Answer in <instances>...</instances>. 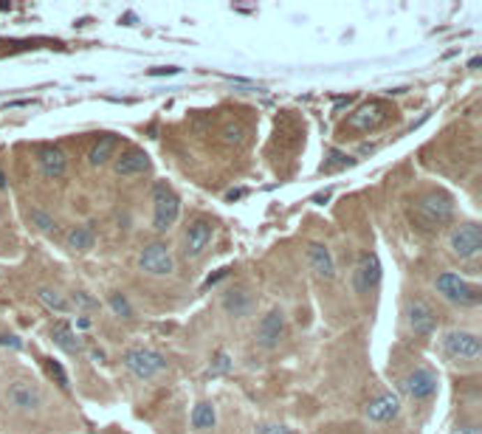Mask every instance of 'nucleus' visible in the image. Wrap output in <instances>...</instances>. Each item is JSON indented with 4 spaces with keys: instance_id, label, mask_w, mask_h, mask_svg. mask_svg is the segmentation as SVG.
I'll use <instances>...</instances> for the list:
<instances>
[{
    "instance_id": "obj_4",
    "label": "nucleus",
    "mask_w": 482,
    "mask_h": 434,
    "mask_svg": "<svg viewBox=\"0 0 482 434\" xmlns=\"http://www.w3.org/2000/svg\"><path fill=\"white\" fill-rule=\"evenodd\" d=\"M121 364L139 381H153L156 375H161L167 370V358L158 350H150V347H130L121 355Z\"/></svg>"
},
{
    "instance_id": "obj_19",
    "label": "nucleus",
    "mask_w": 482,
    "mask_h": 434,
    "mask_svg": "<svg viewBox=\"0 0 482 434\" xmlns=\"http://www.w3.org/2000/svg\"><path fill=\"white\" fill-rule=\"evenodd\" d=\"M116 150H119V135L116 133H102L93 141L91 153H88V164L91 167H105L110 158H116Z\"/></svg>"
},
{
    "instance_id": "obj_6",
    "label": "nucleus",
    "mask_w": 482,
    "mask_h": 434,
    "mask_svg": "<svg viewBox=\"0 0 482 434\" xmlns=\"http://www.w3.org/2000/svg\"><path fill=\"white\" fill-rule=\"evenodd\" d=\"M3 401H6L9 409H15L20 414H37L43 409V403H45V395H43L40 384H34L29 378H17V381H12L6 387Z\"/></svg>"
},
{
    "instance_id": "obj_39",
    "label": "nucleus",
    "mask_w": 482,
    "mask_h": 434,
    "mask_svg": "<svg viewBox=\"0 0 482 434\" xmlns=\"http://www.w3.org/2000/svg\"><path fill=\"white\" fill-rule=\"evenodd\" d=\"M350 102H353V96H344V99H338V102H336V110H341V107H350Z\"/></svg>"
},
{
    "instance_id": "obj_34",
    "label": "nucleus",
    "mask_w": 482,
    "mask_h": 434,
    "mask_svg": "<svg viewBox=\"0 0 482 434\" xmlns=\"http://www.w3.org/2000/svg\"><path fill=\"white\" fill-rule=\"evenodd\" d=\"M223 276H229V268H220L218 274H212L209 279H206V282H203V287H212V285H218V282H220Z\"/></svg>"
},
{
    "instance_id": "obj_38",
    "label": "nucleus",
    "mask_w": 482,
    "mask_h": 434,
    "mask_svg": "<svg viewBox=\"0 0 482 434\" xmlns=\"http://www.w3.org/2000/svg\"><path fill=\"white\" fill-rule=\"evenodd\" d=\"M243 195H246V189H232V192L226 195V200H240Z\"/></svg>"
},
{
    "instance_id": "obj_31",
    "label": "nucleus",
    "mask_w": 482,
    "mask_h": 434,
    "mask_svg": "<svg viewBox=\"0 0 482 434\" xmlns=\"http://www.w3.org/2000/svg\"><path fill=\"white\" fill-rule=\"evenodd\" d=\"M68 305H71V308H80V310H96V308H99V302H96L91 294H85V291H77Z\"/></svg>"
},
{
    "instance_id": "obj_26",
    "label": "nucleus",
    "mask_w": 482,
    "mask_h": 434,
    "mask_svg": "<svg viewBox=\"0 0 482 434\" xmlns=\"http://www.w3.org/2000/svg\"><path fill=\"white\" fill-rule=\"evenodd\" d=\"M107 305H110V310L119 316V319H133V308H130V302H127V297L124 294H119V291H113L110 297H107Z\"/></svg>"
},
{
    "instance_id": "obj_10",
    "label": "nucleus",
    "mask_w": 482,
    "mask_h": 434,
    "mask_svg": "<svg viewBox=\"0 0 482 434\" xmlns=\"http://www.w3.org/2000/svg\"><path fill=\"white\" fill-rule=\"evenodd\" d=\"M449 251L457 260H474L482 251V232L476 223H462L449 234Z\"/></svg>"
},
{
    "instance_id": "obj_1",
    "label": "nucleus",
    "mask_w": 482,
    "mask_h": 434,
    "mask_svg": "<svg viewBox=\"0 0 482 434\" xmlns=\"http://www.w3.org/2000/svg\"><path fill=\"white\" fill-rule=\"evenodd\" d=\"M451 217H454V200H451V195H446L440 189H432V192L421 195L409 209V220L423 232L446 226Z\"/></svg>"
},
{
    "instance_id": "obj_9",
    "label": "nucleus",
    "mask_w": 482,
    "mask_h": 434,
    "mask_svg": "<svg viewBox=\"0 0 482 434\" xmlns=\"http://www.w3.org/2000/svg\"><path fill=\"white\" fill-rule=\"evenodd\" d=\"M437 373L432 367H415L406 378H400L398 389L412 401H432L437 395Z\"/></svg>"
},
{
    "instance_id": "obj_35",
    "label": "nucleus",
    "mask_w": 482,
    "mask_h": 434,
    "mask_svg": "<svg viewBox=\"0 0 482 434\" xmlns=\"http://www.w3.org/2000/svg\"><path fill=\"white\" fill-rule=\"evenodd\" d=\"M164 74H167V77L181 74V68H153V70H150V77H164Z\"/></svg>"
},
{
    "instance_id": "obj_25",
    "label": "nucleus",
    "mask_w": 482,
    "mask_h": 434,
    "mask_svg": "<svg viewBox=\"0 0 482 434\" xmlns=\"http://www.w3.org/2000/svg\"><path fill=\"white\" fill-rule=\"evenodd\" d=\"M353 164V158L347 156V153H341V150H327V156H324V164H322V172H336V170H344V167H350Z\"/></svg>"
},
{
    "instance_id": "obj_12",
    "label": "nucleus",
    "mask_w": 482,
    "mask_h": 434,
    "mask_svg": "<svg viewBox=\"0 0 482 434\" xmlns=\"http://www.w3.org/2000/svg\"><path fill=\"white\" fill-rule=\"evenodd\" d=\"M406 324H409V330L415 336L429 338L435 333V327H437V316H435V310H432V305L426 299L415 297V299L406 302Z\"/></svg>"
},
{
    "instance_id": "obj_41",
    "label": "nucleus",
    "mask_w": 482,
    "mask_h": 434,
    "mask_svg": "<svg viewBox=\"0 0 482 434\" xmlns=\"http://www.w3.org/2000/svg\"><path fill=\"white\" fill-rule=\"evenodd\" d=\"M0 189H6V175H3V170H0Z\"/></svg>"
},
{
    "instance_id": "obj_8",
    "label": "nucleus",
    "mask_w": 482,
    "mask_h": 434,
    "mask_svg": "<svg viewBox=\"0 0 482 434\" xmlns=\"http://www.w3.org/2000/svg\"><path fill=\"white\" fill-rule=\"evenodd\" d=\"M215 232H218L215 220H209V217H195L183 232V257L186 260L203 257L206 251H209L212 240H215Z\"/></svg>"
},
{
    "instance_id": "obj_18",
    "label": "nucleus",
    "mask_w": 482,
    "mask_h": 434,
    "mask_svg": "<svg viewBox=\"0 0 482 434\" xmlns=\"http://www.w3.org/2000/svg\"><path fill=\"white\" fill-rule=\"evenodd\" d=\"M381 282V260L375 254H364L359 271H356V291L359 294H367Z\"/></svg>"
},
{
    "instance_id": "obj_33",
    "label": "nucleus",
    "mask_w": 482,
    "mask_h": 434,
    "mask_svg": "<svg viewBox=\"0 0 482 434\" xmlns=\"http://www.w3.org/2000/svg\"><path fill=\"white\" fill-rule=\"evenodd\" d=\"M0 347H12V350H20V347H23V341H20L17 336H9V333H3V336H0Z\"/></svg>"
},
{
    "instance_id": "obj_16",
    "label": "nucleus",
    "mask_w": 482,
    "mask_h": 434,
    "mask_svg": "<svg viewBox=\"0 0 482 434\" xmlns=\"http://www.w3.org/2000/svg\"><path fill=\"white\" fill-rule=\"evenodd\" d=\"M150 170V156L144 150H127L116 158L113 164V172L119 178H133V175H144Z\"/></svg>"
},
{
    "instance_id": "obj_5",
    "label": "nucleus",
    "mask_w": 482,
    "mask_h": 434,
    "mask_svg": "<svg viewBox=\"0 0 482 434\" xmlns=\"http://www.w3.org/2000/svg\"><path fill=\"white\" fill-rule=\"evenodd\" d=\"M181 214V197L172 192V186H167L164 181H158L153 186V229L158 234L170 232Z\"/></svg>"
},
{
    "instance_id": "obj_13",
    "label": "nucleus",
    "mask_w": 482,
    "mask_h": 434,
    "mask_svg": "<svg viewBox=\"0 0 482 434\" xmlns=\"http://www.w3.org/2000/svg\"><path fill=\"white\" fill-rule=\"evenodd\" d=\"M285 336V313L280 308H273L262 316V322L257 324V344L265 350H273Z\"/></svg>"
},
{
    "instance_id": "obj_30",
    "label": "nucleus",
    "mask_w": 482,
    "mask_h": 434,
    "mask_svg": "<svg viewBox=\"0 0 482 434\" xmlns=\"http://www.w3.org/2000/svg\"><path fill=\"white\" fill-rule=\"evenodd\" d=\"M220 135H223V141H226V144H234V147H240V144L246 141V127H243L240 121H229V124L223 127V133H220Z\"/></svg>"
},
{
    "instance_id": "obj_7",
    "label": "nucleus",
    "mask_w": 482,
    "mask_h": 434,
    "mask_svg": "<svg viewBox=\"0 0 482 434\" xmlns=\"http://www.w3.org/2000/svg\"><path fill=\"white\" fill-rule=\"evenodd\" d=\"M440 350L451 358V361H462V364H474L482 355V344L479 336L471 330H449L440 338Z\"/></svg>"
},
{
    "instance_id": "obj_36",
    "label": "nucleus",
    "mask_w": 482,
    "mask_h": 434,
    "mask_svg": "<svg viewBox=\"0 0 482 434\" xmlns=\"http://www.w3.org/2000/svg\"><path fill=\"white\" fill-rule=\"evenodd\" d=\"M330 197H333V192H330V189H324V192H319V195H313V203H319V206H322V203H327Z\"/></svg>"
},
{
    "instance_id": "obj_17",
    "label": "nucleus",
    "mask_w": 482,
    "mask_h": 434,
    "mask_svg": "<svg viewBox=\"0 0 482 434\" xmlns=\"http://www.w3.org/2000/svg\"><path fill=\"white\" fill-rule=\"evenodd\" d=\"M308 265L322 279H333L336 276V260H333V251L324 243H310L308 246Z\"/></svg>"
},
{
    "instance_id": "obj_40",
    "label": "nucleus",
    "mask_w": 482,
    "mask_h": 434,
    "mask_svg": "<svg viewBox=\"0 0 482 434\" xmlns=\"http://www.w3.org/2000/svg\"><path fill=\"white\" fill-rule=\"evenodd\" d=\"M91 358L96 361V364H102V361H105V352H102V350H93V352H91Z\"/></svg>"
},
{
    "instance_id": "obj_37",
    "label": "nucleus",
    "mask_w": 482,
    "mask_h": 434,
    "mask_svg": "<svg viewBox=\"0 0 482 434\" xmlns=\"http://www.w3.org/2000/svg\"><path fill=\"white\" fill-rule=\"evenodd\" d=\"M457 434H482V428H479V426H474V423H471V426H462V428H460V431H457Z\"/></svg>"
},
{
    "instance_id": "obj_21",
    "label": "nucleus",
    "mask_w": 482,
    "mask_h": 434,
    "mask_svg": "<svg viewBox=\"0 0 482 434\" xmlns=\"http://www.w3.org/2000/svg\"><path fill=\"white\" fill-rule=\"evenodd\" d=\"M223 310L229 316H234V319H243V316H248L254 310V297L246 291V287H234V291H229L223 297Z\"/></svg>"
},
{
    "instance_id": "obj_2",
    "label": "nucleus",
    "mask_w": 482,
    "mask_h": 434,
    "mask_svg": "<svg viewBox=\"0 0 482 434\" xmlns=\"http://www.w3.org/2000/svg\"><path fill=\"white\" fill-rule=\"evenodd\" d=\"M395 107L386 102V99H370V102H364V105H359L350 116H347V121L341 124V138H347V133H372V130H378V127H384V124H389L392 119H395Z\"/></svg>"
},
{
    "instance_id": "obj_14",
    "label": "nucleus",
    "mask_w": 482,
    "mask_h": 434,
    "mask_svg": "<svg viewBox=\"0 0 482 434\" xmlns=\"http://www.w3.org/2000/svg\"><path fill=\"white\" fill-rule=\"evenodd\" d=\"M37 167L45 178L59 181V178L68 175V156L59 147H54V144H43V147L37 150Z\"/></svg>"
},
{
    "instance_id": "obj_32",
    "label": "nucleus",
    "mask_w": 482,
    "mask_h": 434,
    "mask_svg": "<svg viewBox=\"0 0 482 434\" xmlns=\"http://www.w3.org/2000/svg\"><path fill=\"white\" fill-rule=\"evenodd\" d=\"M259 434H294V431L288 426H283V423H265L259 428Z\"/></svg>"
},
{
    "instance_id": "obj_24",
    "label": "nucleus",
    "mask_w": 482,
    "mask_h": 434,
    "mask_svg": "<svg viewBox=\"0 0 482 434\" xmlns=\"http://www.w3.org/2000/svg\"><path fill=\"white\" fill-rule=\"evenodd\" d=\"M215 406L212 403H197L195 409H192V428H197V431H206V428H215Z\"/></svg>"
},
{
    "instance_id": "obj_11",
    "label": "nucleus",
    "mask_w": 482,
    "mask_h": 434,
    "mask_svg": "<svg viewBox=\"0 0 482 434\" xmlns=\"http://www.w3.org/2000/svg\"><path fill=\"white\" fill-rule=\"evenodd\" d=\"M139 268L153 276H170L175 271V257L167 243H150L139 254Z\"/></svg>"
},
{
    "instance_id": "obj_27",
    "label": "nucleus",
    "mask_w": 482,
    "mask_h": 434,
    "mask_svg": "<svg viewBox=\"0 0 482 434\" xmlns=\"http://www.w3.org/2000/svg\"><path fill=\"white\" fill-rule=\"evenodd\" d=\"M45 373H48V378L59 387V389H68L71 384H68V373L62 370V364L59 361H54V358H45Z\"/></svg>"
},
{
    "instance_id": "obj_22",
    "label": "nucleus",
    "mask_w": 482,
    "mask_h": 434,
    "mask_svg": "<svg viewBox=\"0 0 482 434\" xmlns=\"http://www.w3.org/2000/svg\"><path fill=\"white\" fill-rule=\"evenodd\" d=\"M65 246L71 248L74 254H82V251H91L96 246V232L91 226H74L65 237Z\"/></svg>"
},
{
    "instance_id": "obj_29",
    "label": "nucleus",
    "mask_w": 482,
    "mask_h": 434,
    "mask_svg": "<svg viewBox=\"0 0 482 434\" xmlns=\"http://www.w3.org/2000/svg\"><path fill=\"white\" fill-rule=\"evenodd\" d=\"M232 367H234L232 355H229L226 350H220V352L212 358V364H209V375H226V373H232Z\"/></svg>"
},
{
    "instance_id": "obj_23",
    "label": "nucleus",
    "mask_w": 482,
    "mask_h": 434,
    "mask_svg": "<svg viewBox=\"0 0 482 434\" xmlns=\"http://www.w3.org/2000/svg\"><path fill=\"white\" fill-rule=\"evenodd\" d=\"M37 302L45 308V310H51V313H57V316H62V313H68L71 310V305H68V299L57 291V287H37Z\"/></svg>"
},
{
    "instance_id": "obj_28",
    "label": "nucleus",
    "mask_w": 482,
    "mask_h": 434,
    "mask_svg": "<svg viewBox=\"0 0 482 434\" xmlns=\"http://www.w3.org/2000/svg\"><path fill=\"white\" fill-rule=\"evenodd\" d=\"M29 220H31V226H37V229L45 232V234L57 229V220H54L48 211H43V209H31V211H29Z\"/></svg>"
},
{
    "instance_id": "obj_15",
    "label": "nucleus",
    "mask_w": 482,
    "mask_h": 434,
    "mask_svg": "<svg viewBox=\"0 0 482 434\" xmlns=\"http://www.w3.org/2000/svg\"><path fill=\"white\" fill-rule=\"evenodd\" d=\"M370 423H392L400 414V398L398 392H381L378 398H372L364 409Z\"/></svg>"
},
{
    "instance_id": "obj_20",
    "label": "nucleus",
    "mask_w": 482,
    "mask_h": 434,
    "mask_svg": "<svg viewBox=\"0 0 482 434\" xmlns=\"http://www.w3.org/2000/svg\"><path fill=\"white\" fill-rule=\"evenodd\" d=\"M51 341H54L62 352H68V355L82 352V338L74 333V327L68 324V322H57V324L51 327Z\"/></svg>"
},
{
    "instance_id": "obj_3",
    "label": "nucleus",
    "mask_w": 482,
    "mask_h": 434,
    "mask_svg": "<svg viewBox=\"0 0 482 434\" xmlns=\"http://www.w3.org/2000/svg\"><path fill=\"white\" fill-rule=\"evenodd\" d=\"M435 287H437V294L446 302L460 305V308H476L482 302V287L474 285V282H468V279H462L460 274H451V271L440 274L435 279Z\"/></svg>"
}]
</instances>
